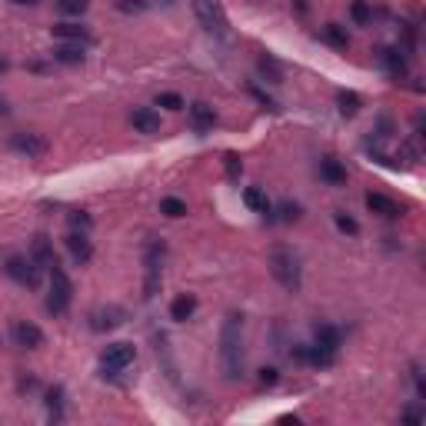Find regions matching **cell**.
<instances>
[{"mask_svg":"<svg viewBox=\"0 0 426 426\" xmlns=\"http://www.w3.org/2000/svg\"><path fill=\"white\" fill-rule=\"evenodd\" d=\"M243 204H247L253 213L267 217V220H270V213H274V206H270V200H267V193H263L260 187H247V190H243Z\"/></svg>","mask_w":426,"mask_h":426,"instance_id":"cell-18","label":"cell"},{"mask_svg":"<svg viewBox=\"0 0 426 426\" xmlns=\"http://www.w3.org/2000/svg\"><path fill=\"white\" fill-rule=\"evenodd\" d=\"M134 360H137V346L134 343H111L107 350H104V357H100V363H104V373H124L127 367H134Z\"/></svg>","mask_w":426,"mask_h":426,"instance_id":"cell-7","label":"cell"},{"mask_svg":"<svg viewBox=\"0 0 426 426\" xmlns=\"http://www.w3.org/2000/svg\"><path fill=\"white\" fill-rule=\"evenodd\" d=\"M403 420H410V423H420V420H423V413H420V410H406V413H403Z\"/></svg>","mask_w":426,"mask_h":426,"instance_id":"cell-37","label":"cell"},{"mask_svg":"<svg viewBox=\"0 0 426 426\" xmlns=\"http://www.w3.org/2000/svg\"><path fill=\"white\" fill-rule=\"evenodd\" d=\"M67 250L77 263H90V257H94V243L87 240V234H77V230L67 236Z\"/></svg>","mask_w":426,"mask_h":426,"instance_id":"cell-14","label":"cell"},{"mask_svg":"<svg viewBox=\"0 0 426 426\" xmlns=\"http://www.w3.org/2000/svg\"><path fill=\"white\" fill-rule=\"evenodd\" d=\"M117 7L124 14H140V10H147V0H117Z\"/></svg>","mask_w":426,"mask_h":426,"instance_id":"cell-35","label":"cell"},{"mask_svg":"<svg viewBox=\"0 0 426 426\" xmlns=\"http://www.w3.org/2000/svg\"><path fill=\"white\" fill-rule=\"evenodd\" d=\"M320 177L327 180L330 187H340V183H346V166L340 160H333V157H323L320 160Z\"/></svg>","mask_w":426,"mask_h":426,"instance_id":"cell-19","label":"cell"},{"mask_svg":"<svg viewBox=\"0 0 426 426\" xmlns=\"http://www.w3.org/2000/svg\"><path fill=\"white\" fill-rule=\"evenodd\" d=\"M270 274L283 290H300V257L290 247H274L270 250Z\"/></svg>","mask_w":426,"mask_h":426,"instance_id":"cell-2","label":"cell"},{"mask_svg":"<svg viewBox=\"0 0 426 426\" xmlns=\"http://www.w3.org/2000/svg\"><path fill=\"white\" fill-rule=\"evenodd\" d=\"M336 104H340V113H343V117H357L363 100H360V94H353V90H340V94H336Z\"/></svg>","mask_w":426,"mask_h":426,"instance_id":"cell-24","label":"cell"},{"mask_svg":"<svg viewBox=\"0 0 426 426\" xmlns=\"http://www.w3.org/2000/svg\"><path fill=\"white\" fill-rule=\"evenodd\" d=\"M50 34H54L60 43H87V41H90L87 27H80V24H54Z\"/></svg>","mask_w":426,"mask_h":426,"instance_id":"cell-15","label":"cell"},{"mask_svg":"<svg viewBox=\"0 0 426 426\" xmlns=\"http://www.w3.org/2000/svg\"><path fill=\"white\" fill-rule=\"evenodd\" d=\"M54 60H57V64H67V67L83 64V43H57V47H54Z\"/></svg>","mask_w":426,"mask_h":426,"instance_id":"cell-20","label":"cell"},{"mask_svg":"<svg viewBox=\"0 0 426 426\" xmlns=\"http://www.w3.org/2000/svg\"><path fill=\"white\" fill-rule=\"evenodd\" d=\"M323 43H330L333 50H346L350 47V34H346V27H340V24H327V27H320V34H316Z\"/></svg>","mask_w":426,"mask_h":426,"instance_id":"cell-17","label":"cell"},{"mask_svg":"<svg viewBox=\"0 0 426 426\" xmlns=\"http://www.w3.org/2000/svg\"><path fill=\"white\" fill-rule=\"evenodd\" d=\"M190 124L197 134H206V130H213V124H217V113H213L210 104L197 100V104H190Z\"/></svg>","mask_w":426,"mask_h":426,"instance_id":"cell-11","label":"cell"},{"mask_svg":"<svg viewBox=\"0 0 426 426\" xmlns=\"http://www.w3.org/2000/svg\"><path fill=\"white\" fill-rule=\"evenodd\" d=\"M333 220H336V227H340L343 234H350V236H357V234H360V223L353 220V217H346L343 210H336V213H333Z\"/></svg>","mask_w":426,"mask_h":426,"instance_id":"cell-31","label":"cell"},{"mask_svg":"<svg viewBox=\"0 0 426 426\" xmlns=\"http://www.w3.org/2000/svg\"><path fill=\"white\" fill-rule=\"evenodd\" d=\"M14 3H20V7H30V3H37V0H14Z\"/></svg>","mask_w":426,"mask_h":426,"instance_id":"cell-38","label":"cell"},{"mask_svg":"<svg viewBox=\"0 0 426 426\" xmlns=\"http://www.w3.org/2000/svg\"><path fill=\"white\" fill-rule=\"evenodd\" d=\"M257 67H260V73H263V77H267L270 83H280V80H283V70H280V64H276L274 57H260V64H257Z\"/></svg>","mask_w":426,"mask_h":426,"instance_id":"cell-27","label":"cell"},{"mask_svg":"<svg viewBox=\"0 0 426 426\" xmlns=\"http://www.w3.org/2000/svg\"><path fill=\"white\" fill-rule=\"evenodd\" d=\"M157 107H164V111H183V97L180 94H160L157 97Z\"/></svg>","mask_w":426,"mask_h":426,"instance_id":"cell-33","label":"cell"},{"mask_svg":"<svg viewBox=\"0 0 426 426\" xmlns=\"http://www.w3.org/2000/svg\"><path fill=\"white\" fill-rule=\"evenodd\" d=\"M350 17H353L357 27H367V24H373V7L367 0H353V3H350Z\"/></svg>","mask_w":426,"mask_h":426,"instance_id":"cell-25","label":"cell"},{"mask_svg":"<svg viewBox=\"0 0 426 426\" xmlns=\"http://www.w3.org/2000/svg\"><path fill=\"white\" fill-rule=\"evenodd\" d=\"M193 14H197V20H200V27L206 34H213L217 41H230V24H227L217 0H193Z\"/></svg>","mask_w":426,"mask_h":426,"instance_id":"cell-4","label":"cell"},{"mask_svg":"<svg viewBox=\"0 0 426 426\" xmlns=\"http://www.w3.org/2000/svg\"><path fill=\"white\" fill-rule=\"evenodd\" d=\"M14 340L24 350H37V346H43V330L27 323V320H20V323H14Z\"/></svg>","mask_w":426,"mask_h":426,"instance_id":"cell-9","label":"cell"},{"mask_svg":"<svg viewBox=\"0 0 426 426\" xmlns=\"http://www.w3.org/2000/svg\"><path fill=\"white\" fill-rule=\"evenodd\" d=\"M130 124L137 127L140 134L153 137V134H160V113L150 111V107H137V111L130 113Z\"/></svg>","mask_w":426,"mask_h":426,"instance_id":"cell-13","label":"cell"},{"mask_svg":"<svg viewBox=\"0 0 426 426\" xmlns=\"http://www.w3.org/2000/svg\"><path fill=\"white\" fill-rule=\"evenodd\" d=\"M220 373L227 380L243 376V316L227 313L220 327Z\"/></svg>","mask_w":426,"mask_h":426,"instance_id":"cell-1","label":"cell"},{"mask_svg":"<svg viewBox=\"0 0 426 426\" xmlns=\"http://www.w3.org/2000/svg\"><path fill=\"white\" fill-rule=\"evenodd\" d=\"M160 274H164V243L150 240L143 250V297L147 300L160 293Z\"/></svg>","mask_w":426,"mask_h":426,"instance_id":"cell-3","label":"cell"},{"mask_svg":"<svg viewBox=\"0 0 426 426\" xmlns=\"http://www.w3.org/2000/svg\"><path fill=\"white\" fill-rule=\"evenodd\" d=\"M223 173H227V180H240V173H243V160H240L236 153H223Z\"/></svg>","mask_w":426,"mask_h":426,"instance_id":"cell-28","label":"cell"},{"mask_svg":"<svg viewBox=\"0 0 426 426\" xmlns=\"http://www.w3.org/2000/svg\"><path fill=\"white\" fill-rule=\"evenodd\" d=\"M193 313H197V300H193V297H187V293L170 303V316H173L177 323H187Z\"/></svg>","mask_w":426,"mask_h":426,"instance_id":"cell-22","label":"cell"},{"mask_svg":"<svg viewBox=\"0 0 426 426\" xmlns=\"http://www.w3.org/2000/svg\"><path fill=\"white\" fill-rule=\"evenodd\" d=\"M47 410H50V420H64V386H54L47 393Z\"/></svg>","mask_w":426,"mask_h":426,"instance_id":"cell-26","label":"cell"},{"mask_svg":"<svg viewBox=\"0 0 426 426\" xmlns=\"http://www.w3.org/2000/svg\"><path fill=\"white\" fill-rule=\"evenodd\" d=\"M90 217H87V213H80V210H77V213H70V227H73V230H80V234H87V230H90Z\"/></svg>","mask_w":426,"mask_h":426,"instance_id":"cell-34","label":"cell"},{"mask_svg":"<svg viewBox=\"0 0 426 426\" xmlns=\"http://www.w3.org/2000/svg\"><path fill=\"white\" fill-rule=\"evenodd\" d=\"M380 64L393 77H406V57H403V50H380Z\"/></svg>","mask_w":426,"mask_h":426,"instance_id":"cell-21","label":"cell"},{"mask_svg":"<svg viewBox=\"0 0 426 426\" xmlns=\"http://www.w3.org/2000/svg\"><path fill=\"white\" fill-rule=\"evenodd\" d=\"M30 257H34V260L41 263V267H47V270H50V267H57V253H54V243H50V240H47V236H34V247H30Z\"/></svg>","mask_w":426,"mask_h":426,"instance_id":"cell-16","label":"cell"},{"mask_svg":"<svg viewBox=\"0 0 426 426\" xmlns=\"http://www.w3.org/2000/svg\"><path fill=\"white\" fill-rule=\"evenodd\" d=\"M124 320H127V310H120V306H100V310L90 313V330H97V333L113 330V327H120Z\"/></svg>","mask_w":426,"mask_h":426,"instance_id":"cell-8","label":"cell"},{"mask_svg":"<svg viewBox=\"0 0 426 426\" xmlns=\"http://www.w3.org/2000/svg\"><path fill=\"white\" fill-rule=\"evenodd\" d=\"M70 300H73V283H70L67 270L57 263V267H50V297H47V310L54 316H64L70 310Z\"/></svg>","mask_w":426,"mask_h":426,"instance_id":"cell-5","label":"cell"},{"mask_svg":"<svg viewBox=\"0 0 426 426\" xmlns=\"http://www.w3.org/2000/svg\"><path fill=\"white\" fill-rule=\"evenodd\" d=\"M276 210H280V220H283V223H297V220H300V213H303L300 204H293V200H283Z\"/></svg>","mask_w":426,"mask_h":426,"instance_id":"cell-29","label":"cell"},{"mask_svg":"<svg viewBox=\"0 0 426 426\" xmlns=\"http://www.w3.org/2000/svg\"><path fill=\"white\" fill-rule=\"evenodd\" d=\"M60 14H70V17H80L87 10V0H57Z\"/></svg>","mask_w":426,"mask_h":426,"instance_id":"cell-32","label":"cell"},{"mask_svg":"<svg viewBox=\"0 0 426 426\" xmlns=\"http://www.w3.org/2000/svg\"><path fill=\"white\" fill-rule=\"evenodd\" d=\"M367 210L376 213V217H386V220H397L399 213H403L397 200H390L383 193H367Z\"/></svg>","mask_w":426,"mask_h":426,"instance_id":"cell-10","label":"cell"},{"mask_svg":"<svg viewBox=\"0 0 426 426\" xmlns=\"http://www.w3.org/2000/svg\"><path fill=\"white\" fill-rule=\"evenodd\" d=\"M276 380H280V376H276L274 367H267V370H260V383H263V386H274Z\"/></svg>","mask_w":426,"mask_h":426,"instance_id":"cell-36","label":"cell"},{"mask_svg":"<svg viewBox=\"0 0 426 426\" xmlns=\"http://www.w3.org/2000/svg\"><path fill=\"white\" fill-rule=\"evenodd\" d=\"M316 346H323V350L336 353V350H340V330H336V327H330V323L316 327Z\"/></svg>","mask_w":426,"mask_h":426,"instance_id":"cell-23","label":"cell"},{"mask_svg":"<svg viewBox=\"0 0 426 426\" xmlns=\"http://www.w3.org/2000/svg\"><path fill=\"white\" fill-rule=\"evenodd\" d=\"M7 276L14 280V283H20V287H37L41 283V263L34 260V257H20V253H14V257H7Z\"/></svg>","mask_w":426,"mask_h":426,"instance_id":"cell-6","label":"cell"},{"mask_svg":"<svg viewBox=\"0 0 426 426\" xmlns=\"http://www.w3.org/2000/svg\"><path fill=\"white\" fill-rule=\"evenodd\" d=\"M160 210H164L166 217H173V220H177V217H183V213H187V204H183V200H177V197H166L164 204H160Z\"/></svg>","mask_w":426,"mask_h":426,"instance_id":"cell-30","label":"cell"},{"mask_svg":"<svg viewBox=\"0 0 426 426\" xmlns=\"http://www.w3.org/2000/svg\"><path fill=\"white\" fill-rule=\"evenodd\" d=\"M10 147H14L17 153H24V157H41V153L47 150V140L37 137V134H14V137H10Z\"/></svg>","mask_w":426,"mask_h":426,"instance_id":"cell-12","label":"cell"}]
</instances>
